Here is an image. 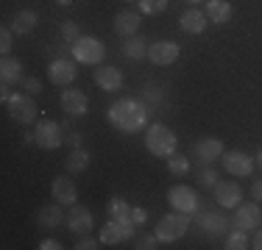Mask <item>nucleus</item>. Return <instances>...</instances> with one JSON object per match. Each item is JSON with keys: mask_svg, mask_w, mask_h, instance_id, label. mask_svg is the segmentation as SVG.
Here are the masks:
<instances>
[{"mask_svg": "<svg viewBox=\"0 0 262 250\" xmlns=\"http://www.w3.org/2000/svg\"><path fill=\"white\" fill-rule=\"evenodd\" d=\"M134 236V220L131 217H109V222L101 228V245H120Z\"/></svg>", "mask_w": 262, "mask_h": 250, "instance_id": "20e7f679", "label": "nucleus"}, {"mask_svg": "<svg viewBox=\"0 0 262 250\" xmlns=\"http://www.w3.org/2000/svg\"><path fill=\"white\" fill-rule=\"evenodd\" d=\"M9 114H11V120H17V122H23V125H31V122H36V103H34V95H11L9 103Z\"/></svg>", "mask_w": 262, "mask_h": 250, "instance_id": "0eeeda50", "label": "nucleus"}, {"mask_svg": "<svg viewBox=\"0 0 262 250\" xmlns=\"http://www.w3.org/2000/svg\"><path fill=\"white\" fill-rule=\"evenodd\" d=\"M36 22H39V17L34 14L31 9H23V11H17V17H14V22H11V31L14 34H31V31L36 28Z\"/></svg>", "mask_w": 262, "mask_h": 250, "instance_id": "393cba45", "label": "nucleus"}, {"mask_svg": "<svg viewBox=\"0 0 262 250\" xmlns=\"http://www.w3.org/2000/svg\"><path fill=\"white\" fill-rule=\"evenodd\" d=\"M257 164L262 167V147H259V153H257Z\"/></svg>", "mask_w": 262, "mask_h": 250, "instance_id": "c03bdc74", "label": "nucleus"}, {"mask_svg": "<svg viewBox=\"0 0 262 250\" xmlns=\"http://www.w3.org/2000/svg\"><path fill=\"white\" fill-rule=\"evenodd\" d=\"M109 122L123 134H137L148 122V106L134 97H120L109 106Z\"/></svg>", "mask_w": 262, "mask_h": 250, "instance_id": "f257e3e1", "label": "nucleus"}, {"mask_svg": "<svg viewBox=\"0 0 262 250\" xmlns=\"http://www.w3.org/2000/svg\"><path fill=\"white\" fill-rule=\"evenodd\" d=\"M95 84L103 92H117L123 86V72L117 67H95Z\"/></svg>", "mask_w": 262, "mask_h": 250, "instance_id": "a211bd4d", "label": "nucleus"}, {"mask_svg": "<svg viewBox=\"0 0 262 250\" xmlns=\"http://www.w3.org/2000/svg\"><path fill=\"white\" fill-rule=\"evenodd\" d=\"M67 228L73 231V234H90L92 228V211L84 209V206H70V211H67Z\"/></svg>", "mask_w": 262, "mask_h": 250, "instance_id": "2eb2a0df", "label": "nucleus"}, {"mask_svg": "<svg viewBox=\"0 0 262 250\" xmlns=\"http://www.w3.org/2000/svg\"><path fill=\"white\" fill-rule=\"evenodd\" d=\"M148 59H151V64H157V67H167V64H173V61L179 59V45L176 42H167V39L154 42V45L148 47Z\"/></svg>", "mask_w": 262, "mask_h": 250, "instance_id": "9b49d317", "label": "nucleus"}, {"mask_svg": "<svg viewBox=\"0 0 262 250\" xmlns=\"http://www.w3.org/2000/svg\"><path fill=\"white\" fill-rule=\"evenodd\" d=\"M137 250H154V247H159V236L157 234H142V236H137Z\"/></svg>", "mask_w": 262, "mask_h": 250, "instance_id": "473e14b6", "label": "nucleus"}, {"mask_svg": "<svg viewBox=\"0 0 262 250\" xmlns=\"http://www.w3.org/2000/svg\"><path fill=\"white\" fill-rule=\"evenodd\" d=\"M137 31H140V14L137 11H131V9H123L120 14L115 17V34L117 36H134Z\"/></svg>", "mask_w": 262, "mask_h": 250, "instance_id": "aec40b11", "label": "nucleus"}, {"mask_svg": "<svg viewBox=\"0 0 262 250\" xmlns=\"http://www.w3.org/2000/svg\"><path fill=\"white\" fill-rule=\"evenodd\" d=\"M198 184H201V186H209V189H215V184H217V172L212 170V167H204V170L198 172Z\"/></svg>", "mask_w": 262, "mask_h": 250, "instance_id": "72a5a7b5", "label": "nucleus"}, {"mask_svg": "<svg viewBox=\"0 0 262 250\" xmlns=\"http://www.w3.org/2000/svg\"><path fill=\"white\" fill-rule=\"evenodd\" d=\"M86 167H90V153L81 150V147H73V153L67 156V161H64V170L70 175H78V172H84Z\"/></svg>", "mask_w": 262, "mask_h": 250, "instance_id": "a878e982", "label": "nucleus"}, {"mask_svg": "<svg viewBox=\"0 0 262 250\" xmlns=\"http://www.w3.org/2000/svg\"><path fill=\"white\" fill-rule=\"evenodd\" d=\"M61 39H64L67 45H76V42L81 39L78 25H76V22H64V25H61Z\"/></svg>", "mask_w": 262, "mask_h": 250, "instance_id": "2f4dec72", "label": "nucleus"}, {"mask_svg": "<svg viewBox=\"0 0 262 250\" xmlns=\"http://www.w3.org/2000/svg\"><path fill=\"white\" fill-rule=\"evenodd\" d=\"M221 161L229 175H251V170H254V159L248 153H243V150H229V153L223 150Z\"/></svg>", "mask_w": 262, "mask_h": 250, "instance_id": "1a4fd4ad", "label": "nucleus"}, {"mask_svg": "<svg viewBox=\"0 0 262 250\" xmlns=\"http://www.w3.org/2000/svg\"><path fill=\"white\" fill-rule=\"evenodd\" d=\"M215 197L223 209H237L243 200V189L234 181H221V184H215Z\"/></svg>", "mask_w": 262, "mask_h": 250, "instance_id": "ddd939ff", "label": "nucleus"}, {"mask_svg": "<svg viewBox=\"0 0 262 250\" xmlns=\"http://www.w3.org/2000/svg\"><path fill=\"white\" fill-rule=\"evenodd\" d=\"M36 220H39L42 228L53 231V228H59L61 222H67V217L61 214V203H51V206H42V209L36 211Z\"/></svg>", "mask_w": 262, "mask_h": 250, "instance_id": "412c9836", "label": "nucleus"}, {"mask_svg": "<svg viewBox=\"0 0 262 250\" xmlns=\"http://www.w3.org/2000/svg\"><path fill=\"white\" fill-rule=\"evenodd\" d=\"M67 145H73V147L81 145V134H78V131H70V134H67Z\"/></svg>", "mask_w": 262, "mask_h": 250, "instance_id": "ea45409f", "label": "nucleus"}, {"mask_svg": "<svg viewBox=\"0 0 262 250\" xmlns=\"http://www.w3.org/2000/svg\"><path fill=\"white\" fill-rule=\"evenodd\" d=\"M61 125L53 122V120H39V125H36V145H39L42 150H56L61 147V142H64V134H61Z\"/></svg>", "mask_w": 262, "mask_h": 250, "instance_id": "6e6552de", "label": "nucleus"}, {"mask_svg": "<svg viewBox=\"0 0 262 250\" xmlns=\"http://www.w3.org/2000/svg\"><path fill=\"white\" fill-rule=\"evenodd\" d=\"M23 89H26L28 95H39V92H42V81L34 78V75H31V78H23Z\"/></svg>", "mask_w": 262, "mask_h": 250, "instance_id": "f704fd0d", "label": "nucleus"}, {"mask_svg": "<svg viewBox=\"0 0 262 250\" xmlns=\"http://www.w3.org/2000/svg\"><path fill=\"white\" fill-rule=\"evenodd\" d=\"M251 247H257V250H262V228L257 231V236H254V245Z\"/></svg>", "mask_w": 262, "mask_h": 250, "instance_id": "79ce46f5", "label": "nucleus"}, {"mask_svg": "<svg viewBox=\"0 0 262 250\" xmlns=\"http://www.w3.org/2000/svg\"><path fill=\"white\" fill-rule=\"evenodd\" d=\"M167 170H170L173 175H187V172H190V159H187V156L173 153L170 159H167Z\"/></svg>", "mask_w": 262, "mask_h": 250, "instance_id": "cd10ccee", "label": "nucleus"}, {"mask_svg": "<svg viewBox=\"0 0 262 250\" xmlns=\"http://www.w3.org/2000/svg\"><path fill=\"white\" fill-rule=\"evenodd\" d=\"M126 3H134V0H126Z\"/></svg>", "mask_w": 262, "mask_h": 250, "instance_id": "49530a36", "label": "nucleus"}, {"mask_svg": "<svg viewBox=\"0 0 262 250\" xmlns=\"http://www.w3.org/2000/svg\"><path fill=\"white\" fill-rule=\"evenodd\" d=\"M0 78H3V84H20V81H23V64H20V59L3 56V61H0Z\"/></svg>", "mask_w": 262, "mask_h": 250, "instance_id": "b1692460", "label": "nucleus"}, {"mask_svg": "<svg viewBox=\"0 0 262 250\" xmlns=\"http://www.w3.org/2000/svg\"><path fill=\"white\" fill-rule=\"evenodd\" d=\"M61 245H59V242H56V239H42L39 242V250H59Z\"/></svg>", "mask_w": 262, "mask_h": 250, "instance_id": "58836bf2", "label": "nucleus"}, {"mask_svg": "<svg viewBox=\"0 0 262 250\" xmlns=\"http://www.w3.org/2000/svg\"><path fill=\"white\" fill-rule=\"evenodd\" d=\"M142 14H162L167 9V0H137Z\"/></svg>", "mask_w": 262, "mask_h": 250, "instance_id": "c756f323", "label": "nucleus"}, {"mask_svg": "<svg viewBox=\"0 0 262 250\" xmlns=\"http://www.w3.org/2000/svg\"><path fill=\"white\" fill-rule=\"evenodd\" d=\"M98 245H101V239H92V236H84V239H81L76 247H78V250H95Z\"/></svg>", "mask_w": 262, "mask_h": 250, "instance_id": "e433bc0d", "label": "nucleus"}, {"mask_svg": "<svg viewBox=\"0 0 262 250\" xmlns=\"http://www.w3.org/2000/svg\"><path fill=\"white\" fill-rule=\"evenodd\" d=\"M131 220H134V225H142L148 220V211L145 209H131Z\"/></svg>", "mask_w": 262, "mask_h": 250, "instance_id": "4c0bfd02", "label": "nucleus"}, {"mask_svg": "<svg viewBox=\"0 0 262 250\" xmlns=\"http://www.w3.org/2000/svg\"><path fill=\"white\" fill-rule=\"evenodd\" d=\"M59 6H70V3H76V0H56Z\"/></svg>", "mask_w": 262, "mask_h": 250, "instance_id": "37998d69", "label": "nucleus"}, {"mask_svg": "<svg viewBox=\"0 0 262 250\" xmlns=\"http://www.w3.org/2000/svg\"><path fill=\"white\" fill-rule=\"evenodd\" d=\"M226 250H246L248 247V236H246V231H240L237 228L234 234H229L226 236V245H223Z\"/></svg>", "mask_w": 262, "mask_h": 250, "instance_id": "c85d7f7f", "label": "nucleus"}, {"mask_svg": "<svg viewBox=\"0 0 262 250\" xmlns=\"http://www.w3.org/2000/svg\"><path fill=\"white\" fill-rule=\"evenodd\" d=\"M148 39L145 36H140V34H134V36H128L126 39V45H123V56L131 61H140V59H148Z\"/></svg>", "mask_w": 262, "mask_h": 250, "instance_id": "4be33fe9", "label": "nucleus"}, {"mask_svg": "<svg viewBox=\"0 0 262 250\" xmlns=\"http://www.w3.org/2000/svg\"><path fill=\"white\" fill-rule=\"evenodd\" d=\"M192 153H195V159L201 164H212V161H217L223 156V145L221 139H198L192 145Z\"/></svg>", "mask_w": 262, "mask_h": 250, "instance_id": "dca6fc26", "label": "nucleus"}, {"mask_svg": "<svg viewBox=\"0 0 262 250\" xmlns=\"http://www.w3.org/2000/svg\"><path fill=\"white\" fill-rule=\"evenodd\" d=\"M251 195H254V200H262V181H254V186H251Z\"/></svg>", "mask_w": 262, "mask_h": 250, "instance_id": "a19ab883", "label": "nucleus"}, {"mask_svg": "<svg viewBox=\"0 0 262 250\" xmlns=\"http://www.w3.org/2000/svg\"><path fill=\"white\" fill-rule=\"evenodd\" d=\"M167 203H170L173 211H184V214H195L198 211V192L187 184L170 186L167 192Z\"/></svg>", "mask_w": 262, "mask_h": 250, "instance_id": "39448f33", "label": "nucleus"}, {"mask_svg": "<svg viewBox=\"0 0 262 250\" xmlns=\"http://www.w3.org/2000/svg\"><path fill=\"white\" fill-rule=\"evenodd\" d=\"M145 147L151 150L154 156H159V159H170V156L176 153V134H173L167 125L154 122L151 128L145 131Z\"/></svg>", "mask_w": 262, "mask_h": 250, "instance_id": "f03ea898", "label": "nucleus"}, {"mask_svg": "<svg viewBox=\"0 0 262 250\" xmlns=\"http://www.w3.org/2000/svg\"><path fill=\"white\" fill-rule=\"evenodd\" d=\"M226 217H223V214H215V211H209V214H204L201 217V228L204 231H207V234H212V236H215V234H223V231H226Z\"/></svg>", "mask_w": 262, "mask_h": 250, "instance_id": "bb28decb", "label": "nucleus"}, {"mask_svg": "<svg viewBox=\"0 0 262 250\" xmlns=\"http://www.w3.org/2000/svg\"><path fill=\"white\" fill-rule=\"evenodd\" d=\"M187 3H192V6H198V3H201V0H187Z\"/></svg>", "mask_w": 262, "mask_h": 250, "instance_id": "a18cd8bd", "label": "nucleus"}, {"mask_svg": "<svg viewBox=\"0 0 262 250\" xmlns=\"http://www.w3.org/2000/svg\"><path fill=\"white\" fill-rule=\"evenodd\" d=\"M207 17H209V22L226 25L232 20V3L229 0H207Z\"/></svg>", "mask_w": 262, "mask_h": 250, "instance_id": "5701e85b", "label": "nucleus"}, {"mask_svg": "<svg viewBox=\"0 0 262 250\" xmlns=\"http://www.w3.org/2000/svg\"><path fill=\"white\" fill-rule=\"evenodd\" d=\"M61 109L70 117H84L86 109H90V100H86V95L78 89H64L61 92Z\"/></svg>", "mask_w": 262, "mask_h": 250, "instance_id": "4468645a", "label": "nucleus"}, {"mask_svg": "<svg viewBox=\"0 0 262 250\" xmlns=\"http://www.w3.org/2000/svg\"><path fill=\"white\" fill-rule=\"evenodd\" d=\"M234 225L240 231H257L262 225V209L257 203H240V206H237Z\"/></svg>", "mask_w": 262, "mask_h": 250, "instance_id": "f8f14e48", "label": "nucleus"}, {"mask_svg": "<svg viewBox=\"0 0 262 250\" xmlns=\"http://www.w3.org/2000/svg\"><path fill=\"white\" fill-rule=\"evenodd\" d=\"M0 50H3V56H9V50H11V28L0 31Z\"/></svg>", "mask_w": 262, "mask_h": 250, "instance_id": "c9c22d12", "label": "nucleus"}, {"mask_svg": "<svg viewBox=\"0 0 262 250\" xmlns=\"http://www.w3.org/2000/svg\"><path fill=\"white\" fill-rule=\"evenodd\" d=\"M48 78H51L56 86H70L73 81H76V61L53 59L51 67H48Z\"/></svg>", "mask_w": 262, "mask_h": 250, "instance_id": "9d476101", "label": "nucleus"}, {"mask_svg": "<svg viewBox=\"0 0 262 250\" xmlns=\"http://www.w3.org/2000/svg\"><path fill=\"white\" fill-rule=\"evenodd\" d=\"M73 47V56H76V61H84V64H101L103 61V42L95 39V36H81Z\"/></svg>", "mask_w": 262, "mask_h": 250, "instance_id": "423d86ee", "label": "nucleus"}, {"mask_svg": "<svg viewBox=\"0 0 262 250\" xmlns=\"http://www.w3.org/2000/svg\"><path fill=\"white\" fill-rule=\"evenodd\" d=\"M207 22H209L207 11H198V9H187L184 14L179 17V25H182L184 34H204Z\"/></svg>", "mask_w": 262, "mask_h": 250, "instance_id": "6ab92c4d", "label": "nucleus"}, {"mask_svg": "<svg viewBox=\"0 0 262 250\" xmlns=\"http://www.w3.org/2000/svg\"><path fill=\"white\" fill-rule=\"evenodd\" d=\"M109 217H131V206L123 197H112L109 203Z\"/></svg>", "mask_w": 262, "mask_h": 250, "instance_id": "7c9ffc66", "label": "nucleus"}, {"mask_svg": "<svg viewBox=\"0 0 262 250\" xmlns=\"http://www.w3.org/2000/svg\"><path fill=\"white\" fill-rule=\"evenodd\" d=\"M51 195L56 203H61V206H73L78 200V189H76V184H73L70 178H56L53 181V186H51Z\"/></svg>", "mask_w": 262, "mask_h": 250, "instance_id": "f3484780", "label": "nucleus"}, {"mask_svg": "<svg viewBox=\"0 0 262 250\" xmlns=\"http://www.w3.org/2000/svg\"><path fill=\"white\" fill-rule=\"evenodd\" d=\"M190 222H192L190 214H184V211H170V214H165L157 222V231H154V234L159 236V242H176L190 231Z\"/></svg>", "mask_w": 262, "mask_h": 250, "instance_id": "7ed1b4c3", "label": "nucleus"}]
</instances>
